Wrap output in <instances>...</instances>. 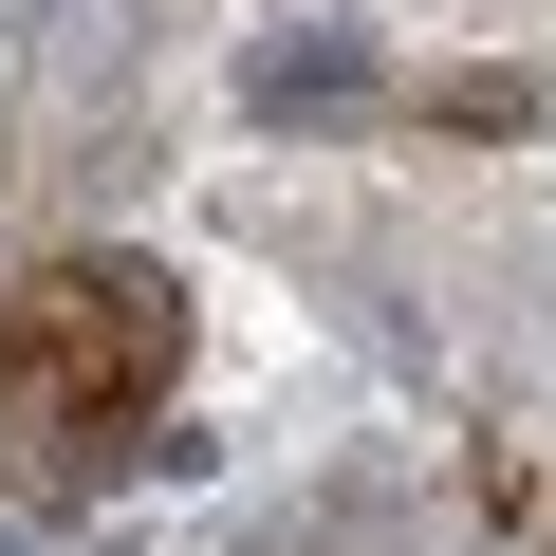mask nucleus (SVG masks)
Here are the masks:
<instances>
[{
    "instance_id": "obj_1",
    "label": "nucleus",
    "mask_w": 556,
    "mask_h": 556,
    "mask_svg": "<svg viewBox=\"0 0 556 556\" xmlns=\"http://www.w3.org/2000/svg\"><path fill=\"white\" fill-rule=\"evenodd\" d=\"M353 93H371V38H353V20H278V38L241 56V112H260V130H298V112H353Z\"/></svg>"
},
{
    "instance_id": "obj_2",
    "label": "nucleus",
    "mask_w": 556,
    "mask_h": 556,
    "mask_svg": "<svg viewBox=\"0 0 556 556\" xmlns=\"http://www.w3.org/2000/svg\"><path fill=\"white\" fill-rule=\"evenodd\" d=\"M38 38H56V75H75V93H130V56L167 38V0H56Z\"/></svg>"
},
{
    "instance_id": "obj_3",
    "label": "nucleus",
    "mask_w": 556,
    "mask_h": 556,
    "mask_svg": "<svg viewBox=\"0 0 556 556\" xmlns=\"http://www.w3.org/2000/svg\"><path fill=\"white\" fill-rule=\"evenodd\" d=\"M0 20H20V38H38V20H56V0H0Z\"/></svg>"
}]
</instances>
